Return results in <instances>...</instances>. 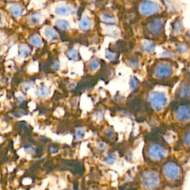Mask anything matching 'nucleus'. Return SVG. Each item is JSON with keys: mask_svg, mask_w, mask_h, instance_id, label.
I'll list each match as a JSON object with an SVG mask.
<instances>
[{"mask_svg": "<svg viewBox=\"0 0 190 190\" xmlns=\"http://www.w3.org/2000/svg\"><path fill=\"white\" fill-rule=\"evenodd\" d=\"M92 26V21L88 17H83L79 22V28L82 30H89Z\"/></svg>", "mask_w": 190, "mask_h": 190, "instance_id": "11", "label": "nucleus"}, {"mask_svg": "<svg viewBox=\"0 0 190 190\" xmlns=\"http://www.w3.org/2000/svg\"><path fill=\"white\" fill-rule=\"evenodd\" d=\"M41 19H42V15L39 13H35V14H31L29 17V22L33 25H37V24L39 23Z\"/></svg>", "mask_w": 190, "mask_h": 190, "instance_id": "20", "label": "nucleus"}, {"mask_svg": "<svg viewBox=\"0 0 190 190\" xmlns=\"http://www.w3.org/2000/svg\"><path fill=\"white\" fill-rule=\"evenodd\" d=\"M30 53V48L28 46L25 45V44H22L20 46H19V56L23 58V59H26L29 57Z\"/></svg>", "mask_w": 190, "mask_h": 190, "instance_id": "13", "label": "nucleus"}, {"mask_svg": "<svg viewBox=\"0 0 190 190\" xmlns=\"http://www.w3.org/2000/svg\"><path fill=\"white\" fill-rule=\"evenodd\" d=\"M139 190H163L165 184L160 171L155 169H145L140 172L137 178Z\"/></svg>", "mask_w": 190, "mask_h": 190, "instance_id": "2", "label": "nucleus"}, {"mask_svg": "<svg viewBox=\"0 0 190 190\" xmlns=\"http://www.w3.org/2000/svg\"><path fill=\"white\" fill-rule=\"evenodd\" d=\"M106 135H107L108 137H114L115 136V132L113 131L112 129H107V131H106Z\"/></svg>", "mask_w": 190, "mask_h": 190, "instance_id": "32", "label": "nucleus"}, {"mask_svg": "<svg viewBox=\"0 0 190 190\" xmlns=\"http://www.w3.org/2000/svg\"><path fill=\"white\" fill-rule=\"evenodd\" d=\"M34 86V84L31 82H26V83H24L22 85V87L23 89L28 90L30 88H32Z\"/></svg>", "mask_w": 190, "mask_h": 190, "instance_id": "31", "label": "nucleus"}, {"mask_svg": "<svg viewBox=\"0 0 190 190\" xmlns=\"http://www.w3.org/2000/svg\"><path fill=\"white\" fill-rule=\"evenodd\" d=\"M67 56L68 57L69 59L71 60H77L78 59V51L77 50L74 48L70 49V50L68 51Z\"/></svg>", "mask_w": 190, "mask_h": 190, "instance_id": "21", "label": "nucleus"}, {"mask_svg": "<svg viewBox=\"0 0 190 190\" xmlns=\"http://www.w3.org/2000/svg\"><path fill=\"white\" fill-rule=\"evenodd\" d=\"M93 190H100V189H93Z\"/></svg>", "mask_w": 190, "mask_h": 190, "instance_id": "35", "label": "nucleus"}, {"mask_svg": "<svg viewBox=\"0 0 190 190\" xmlns=\"http://www.w3.org/2000/svg\"><path fill=\"white\" fill-rule=\"evenodd\" d=\"M85 132H86V129L83 127H80V128H78L76 131V139L77 140H79L81 138L83 137L85 135Z\"/></svg>", "mask_w": 190, "mask_h": 190, "instance_id": "27", "label": "nucleus"}, {"mask_svg": "<svg viewBox=\"0 0 190 190\" xmlns=\"http://www.w3.org/2000/svg\"><path fill=\"white\" fill-rule=\"evenodd\" d=\"M149 101L155 109L160 111L167 106V98L163 93L160 91H153L149 95Z\"/></svg>", "mask_w": 190, "mask_h": 190, "instance_id": "4", "label": "nucleus"}, {"mask_svg": "<svg viewBox=\"0 0 190 190\" xmlns=\"http://www.w3.org/2000/svg\"><path fill=\"white\" fill-rule=\"evenodd\" d=\"M175 116L179 121L183 123L190 121V106L187 105L179 106L175 111Z\"/></svg>", "mask_w": 190, "mask_h": 190, "instance_id": "8", "label": "nucleus"}, {"mask_svg": "<svg viewBox=\"0 0 190 190\" xmlns=\"http://www.w3.org/2000/svg\"><path fill=\"white\" fill-rule=\"evenodd\" d=\"M149 33L154 36H159L163 31V21L161 18L154 19L147 24Z\"/></svg>", "mask_w": 190, "mask_h": 190, "instance_id": "7", "label": "nucleus"}, {"mask_svg": "<svg viewBox=\"0 0 190 190\" xmlns=\"http://www.w3.org/2000/svg\"><path fill=\"white\" fill-rule=\"evenodd\" d=\"M101 19L104 22H106V23H113V22H115V17L107 15V14H103L101 16Z\"/></svg>", "mask_w": 190, "mask_h": 190, "instance_id": "24", "label": "nucleus"}, {"mask_svg": "<svg viewBox=\"0 0 190 190\" xmlns=\"http://www.w3.org/2000/svg\"><path fill=\"white\" fill-rule=\"evenodd\" d=\"M116 155H115V153H112L110 154V155L106 158V160H104V162L107 165H113V164L115 163V161H116Z\"/></svg>", "mask_w": 190, "mask_h": 190, "instance_id": "22", "label": "nucleus"}, {"mask_svg": "<svg viewBox=\"0 0 190 190\" xmlns=\"http://www.w3.org/2000/svg\"><path fill=\"white\" fill-rule=\"evenodd\" d=\"M173 69L169 64L160 63L156 66L154 71V74L158 79H167L172 75Z\"/></svg>", "mask_w": 190, "mask_h": 190, "instance_id": "6", "label": "nucleus"}, {"mask_svg": "<svg viewBox=\"0 0 190 190\" xmlns=\"http://www.w3.org/2000/svg\"><path fill=\"white\" fill-rule=\"evenodd\" d=\"M45 35H46V37H47L48 39L51 41L57 40L59 39V34L52 28H47L45 30Z\"/></svg>", "mask_w": 190, "mask_h": 190, "instance_id": "12", "label": "nucleus"}, {"mask_svg": "<svg viewBox=\"0 0 190 190\" xmlns=\"http://www.w3.org/2000/svg\"><path fill=\"white\" fill-rule=\"evenodd\" d=\"M98 148L100 150H105V148H106V146L103 143H99L98 144Z\"/></svg>", "mask_w": 190, "mask_h": 190, "instance_id": "34", "label": "nucleus"}, {"mask_svg": "<svg viewBox=\"0 0 190 190\" xmlns=\"http://www.w3.org/2000/svg\"><path fill=\"white\" fill-rule=\"evenodd\" d=\"M25 149L27 150V151H28L29 153L33 154V153H34V152H35V150H34V149L32 148V147H31V146L25 147Z\"/></svg>", "mask_w": 190, "mask_h": 190, "instance_id": "33", "label": "nucleus"}, {"mask_svg": "<svg viewBox=\"0 0 190 190\" xmlns=\"http://www.w3.org/2000/svg\"><path fill=\"white\" fill-rule=\"evenodd\" d=\"M99 67V62L97 59H94L90 62L89 68L91 71H97Z\"/></svg>", "mask_w": 190, "mask_h": 190, "instance_id": "23", "label": "nucleus"}, {"mask_svg": "<svg viewBox=\"0 0 190 190\" xmlns=\"http://www.w3.org/2000/svg\"><path fill=\"white\" fill-rule=\"evenodd\" d=\"M138 86V80L135 77H132L130 80V88L132 90H135Z\"/></svg>", "mask_w": 190, "mask_h": 190, "instance_id": "29", "label": "nucleus"}, {"mask_svg": "<svg viewBox=\"0 0 190 190\" xmlns=\"http://www.w3.org/2000/svg\"><path fill=\"white\" fill-rule=\"evenodd\" d=\"M172 27H173V31L175 34H180L183 30V23L180 19H176L172 24Z\"/></svg>", "mask_w": 190, "mask_h": 190, "instance_id": "18", "label": "nucleus"}, {"mask_svg": "<svg viewBox=\"0 0 190 190\" xmlns=\"http://www.w3.org/2000/svg\"><path fill=\"white\" fill-rule=\"evenodd\" d=\"M178 50L180 54H185L188 50V48H187V45L184 43H179L178 46Z\"/></svg>", "mask_w": 190, "mask_h": 190, "instance_id": "28", "label": "nucleus"}, {"mask_svg": "<svg viewBox=\"0 0 190 190\" xmlns=\"http://www.w3.org/2000/svg\"><path fill=\"white\" fill-rule=\"evenodd\" d=\"M146 156L150 162L154 163H160L165 160L167 156V151L165 147L158 143L149 145L146 149Z\"/></svg>", "mask_w": 190, "mask_h": 190, "instance_id": "3", "label": "nucleus"}, {"mask_svg": "<svg viewBox=\"0 0 190 190\" xmlns=\"http://www.w3.org/2000/svg\"><path fill=\"white\" fill-rule=\"evenodd\" d=\"M9 10H10V13L16 17H20L23 13V8H22V5H18V4L11 5Z\"/></svg>", "mask_w": 190, "mask_h": 190, "instance_id": "14", "label": "nucleus"}, {"mask_svg": "<svg viewBox=\"0 0 190 190\" xmlns=\"http://www.w3.org/2000/svg\"><path fill=\"white\" fill-rule=\"evenodd\" d=\"M55 14L59 16L67 17L73 14V10L71 6L68 5H59L56 7Z\"/></svg>", "mask_w": 190, "mask_h": 190, "instance_id": "10", "label": "nucleus"}, {"mask_svg": "<svg viewBox=\"0 0 190 190\" xmlns=\"http://www.w3.org/2000/svg\"><path fill=\"white\" fill-rule=\"evenodd\" d=\"M60 68V64H59V62L58 60H55L54 62H53V64L51 65V68L54 71H58Z\"/></svg>", "mask_w": 190, "mask_h": 190, "instance_id": "30", "label": "nucleus"}, {"mask_svg": "<svg viewBox=\"0 0 190 190\" xmlns=\"http://www.w3.org/2000/svg\"><path fill=\"white\" fill-rule=\"evenodd\" d=\"M106 57L110 61L115 60V59L117 58V54L116 53H115V52L110 51L109 50H106Z\"/></svg>", "mask_w": 190, "mask_h": 190, "instance_id": "25", "label": "nucleus"}, {"mask_svg": "<svg viewBox=\"0 0 190 190\" xmlns=\"http://www.w3.org/2000/svg\"><path fill=\"white\" fill-rule=\"evenodd\" d=\"M29 42L30 44H32L33 46H36V47H41L42 46V40L41 39V37L37 34H34V35L31 36L29 39Z\"/></svg>", "mask_w": 190, "mask_h": 190, "instance_id": "16", "label": "nucleus"}, {"mask_svg": "<svg viewBox=\"0 0 190 190\" xmlns=\"http://www.w3.org/2000/svg\"><path fill=\"white\" fill-rule=\"evenodd\" d=\"M160 172L166 187L175 188L182 185L184 179L183 169L175 160H167L162 165Z\"/></svg>", "mask_w": 190, "mask_h": 190, "instance_id": "1", "label": "nucleus"}, {"mask_svg": "<svg viewBox=\"0 0 190 190\" xmlns=\"http://www.w3.org/2000/svg\"><path fill=\"white\" fill-rule=\"evenodd\" d=\"M142 49L146 53H152L155 50V45L150 41H144L142 43Z\"/></svg>", "mask_w": 190, "mask_h": 190, "instance_id": "15", "label": "nucleus"}, {"mask_svg": "<svg viewBox=\"0 0 190 190\" xmlns=\"http://www.w3.org/2000/svg\"><path fill=\"white\" fill-rule=\"evenodd\" d=\"M160 10V5L152 1H143L139 5V11L143 16H151L157 14Z\"/></svg>", "mask_w": 190, "mask_h": 190, "instance_id": "5", "label": "nucleus"}, {"mask_svg": "<svg viewBox=\"0 0 190 190\" xmlns=\"http://www.w3.org/2000/svg\"><path fill=\"white\" fill-rule=\"evenodd\" d=\"M50 89L45 86H40L37 90V95L39 97H46L50 94Z\"/></svg>", "mask_w": 190, "mask_h": 190, "instance_id": "17", "label": "nucleus"}, {"mask_svg": "<svg viewBox=\"0 0 190 190\" xmlns=\"http://www.w3.org/2000/svg\"><path fill=\"white\" fill-rule=\"evenodd\" d=\"M56 25L59 28V29L63 30H66L69 29L70 28V25L68 21L65 20V19H57L56 21Z\"/></svg>", "mask_w": 190, "mask_h": 190, "instance_id": "19", "label": "nucleus"}, {"mask_svg": "<svg viewBox=\"0 0 190 190\" xmlns=\"http://www.w3.org/2000/svg\"><path fill=\"white\" fill-rule=\"evenodd\" d=\"M178 97L180 99H190V83H183L178 90Z\"/></svg>", "mask_w": 190, "mask_h": 190, "instance_id": "9", "label": "nucleus"}, {"mask_svg": "<svg viewBox=\"0 0 190 190\" xmlns=\"http://www.w3.org/2000/svg\"><path fill=\"white\" fill-rule=\"evenodd\" d=\"M183 144L186 146H190V129L186 131L183 137Z\"/></svg>", "mask_w": 190, "mask_h": 190, "instance_id": "26", "label": "nucleus"}]
</instances>
